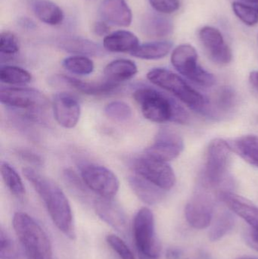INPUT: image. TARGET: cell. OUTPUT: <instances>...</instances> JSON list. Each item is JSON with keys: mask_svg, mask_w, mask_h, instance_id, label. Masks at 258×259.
Listing matches in <instances>:
<instances>
[{"mask_svg": "<svg viewBox=\"0 0 258 259\" xmlns=\"http://www.w3.org/2000/svg\"><path fill=\"white\" fill-rule=\"evenodd\" d=\"M26 179L39 195L56 228L68 238H76L72 210L68 198L60 187L49 178L32 167L23 169Z\"/></svg>", "mask_w": 258, "mask_h": 259, "instance_id": "6da1fadb", "label": "cell"}, {"mask_svg": "<svg viewBox=\"0 0 258 259\" xmlns=\"http://www.w3.org/2000/svg\"><path fill=\"white\" fill-rule=\"evenodd\" d=\"M12 225L27 258L53 259L48 236L33 218L24 212H16Z\"/></svg>", "mask_w": 258, "mask_h": 259, "instance_id": "277c9868", "label": "cell"}, {"mask_svg": "<svg viewBox=\"0 0 258 259\" xmlns=\"http://www.w3.org/2000/svg\"><path fill=\"white\" fill-rule=\"evenodd\" d=\"M209 188L211 187L202 181L186 204L185 208L186 221L195 229L207 228L213 219L215 200L209 191Z\"/></svg>", "mask_w": 258, "mask_h": 259, "instance_id": "8fae6325", "label": "cell"}, {"mask_svg": "<svg viewBox=\"0 0 258 259\" xmlns=\"http://www.w3.org/2000/svg\"><path fill=\"white\" fill-rule=\"evenodd\" d=\"M80 170L86 187L100 197L113 199L119 191V180L108 167L94 163H85L82 164Z\"/></svg>", "mask_w": 258, "mask_h": 259, "instance_id": "ba28073f", "label": "cell"}, {"mask_svg": "<svg viewBox=\"0 0 258 259\" xmlns=\"http://www.w3.org/2000/svg\"><path fill=\"white\" fill-rule=\"evenodd\" d=\"M0 169L2 178L9 191L15 197L22 200L25 196V187L18 172L10 164L6 161H2Z\"/></svg>", "mask_w": 258, "mask_h": 259, "instance_id": "4316f807", "label": "cell"}, {"mask_svg": "<svg viewBox=\"0 0 258 259\" xmlns=\"http://www.w3.org/2000/svg\"><path fill=\"white\" fill-rule=\"evenodd\" d=\"M239 259H258V258H251V257H243V258H240Z\"/></svg>", "mask_w": 258, "mask_h": 259, "instance_id": "bcb514c9", "label": "cell"}, {"mask_svg": "<svg viewBox=\"0 0 258 259\" xmlns=\"http://www.w3.org/2000/svg\"><path fill=\"white\" fill-rule=\"evenodd\" d=\"M106 241L110 247L118 254L120 258L135 259L134 255L130 248L118 236L115 234H109L106 237Z\"/></svg>", "mask_w": 258, "mask_h": 259, "instance_id": "836d02e7", "label": "cell"}, {"mask_svg": "<svg viewBox=\"0 0 258 259\" xmlns=\"http://www.w3.org/2000/svg\"><path fill=\"white\" fill-rule=\"evenodd\" d=\"M16 153L21 159L33 165L40 166L43 163L41 156L29 149H18Z\"/></svg>", "mask_w": 258, "mask_h": 259, "instance_id": "f35d334b", "label": "cell"}, {"mask_svg": "<svg viewBox=\"0 0 258 259\" xmlns=\"http://www.w3.org/2000/svg\"><path fill=\"white\" fill-rule=\"evenodd\" d=\"M173 47L170 41H156L139 45L130 54L138 59L158 60L168 56Z\"/></svg>", "mask_w": 258, "mask_h": 259, "instance_id": "d4e9b609", "label": "cell"}, {"mask_svg": "<svg viewBox=\"0 0 258 259\" xmlns=\"http://www.w3.org/2000/svg\"><path fill=\"white\" fill-rule=\"evenodd\" d=\"M139 44L136 34L128 30H117L105 36L103 47L111 53H130L134 51Z\"/></svg>", "mask_w": 258, "mask_h": 259, "instance_id": "ffe728a7", "label": "cell"}, {"mask_svg": "<svg viewBox=\"0 0 258 259\" xmlns=\"http://www.w3.org/2000/svg\"><path fill=\"white\" fill-rule=\"evenodd\" d=\"M139 259H154L149 258V257L146 256V255H142V254H139Z\"/></svg>", "mask_w": 258, "mask_h": 259, "instance_id": "f6af8a7d", "label": "cell"}, {"mask_svg": "<svg viewBox=\"0 0 258 259\" xmlns=\"http://www.w3.org/2000/svg\"><path fill=\"white\" fill-rule=\"evenodd\" d=\"M257 39H258V36H257Z\"/></svg>", "mask_w": 258, "mask_h": 259, "instance_id": "7dc6e473", "label": "cell"}, {"mask_svg": "<svg viewBox=\"0 0 258 259\" xmlns=\"http://www.w3.org/2000/svg\"><path fill=\"white\" fill-rule=\"evenodd\" d=\"M183 252L180 249L170 248L166 252V259H180Z\"/></svg>", "mask_w": 258, "mask_h": 259, "instance_id": "b9f144b4", "label": "cell"}, {"mask_svg": "<svg viewBox=\"0 0 258 259\" xmlns=\"http://www.w3.org/2000/svg\"><path fill=\"white\" fill-rule=\"evenodd\" d=\"M53 109L58 124L65 128H74L80 120V104L74 96L68 93H59L55 96Z\"/></svg>", "mask_w": 258, "mask_h": 259, "instance_id": "9a60e30c", "label": "cell"}, {"mask_svg": "<svg viewBox=\"0 0 258 259\" xmlns=\"http://www.w3.org/2000/svg\"><path fill=\"white\" fill-rule=\"evenodd\" d=\"M234 225V219L230 213L224 211L221 213L212 225L209 232L211 241H218L231 231Z\"/></svg>", "mask_w": 258, "mask_h": 259, "instance_id": "f546056e", "label": "cell"}, {"mask_svg": "<svg viewBox=\"0 0 258 259\" xmlns=\"http://www.w3.org/2000/svg\"><path fill=\"white\" fill-rule=\"evenodd\" d=\"M133 232L138 253L159 259L162 246L156 234L154 214L149 208L143 207L136 213Z\"/></svg>", "mask_w": 258, "mask_h": 259, "instance_id": "8992f818", "label": "cell"}, {"mask_svg": "<svg viewBox=\"0 0 258 259\" xmlns=\"http://www.w3.org/2000/svg\"><path fill=\"white\" fill-rule=\"evenodd\" d=\"M105 114L111 119L127 121L131 118L133 111L127 103L123 101H113L105 107Z\"/></svg>", "mask_w": 258, "mask_h": 259, "instance_id": "4dcf8cb0", "label": "cell"}, {"mask_svg": "<svg viewBox=\"0 0 258 259\" xmlns=\"http://www.w3.org/2000/svg\"><path fill=\"white\" fill-rule=\"evenodd\" d=\"M133 98L140 106L143 116L152 122L184 124L189 120L186 111L175 100L154 88H139L133 93Z\"/></svg>", "mask_w": 258, "mask_h": 259, "instance_id": "7a4b0ae2", "label": "cell"}, {"mask_svg": "<svg viewBox=\"0 0 258 259\" xmlns=\"http://www.w3.org/2000/svg\"><path fill=\"white\" fill-rule=\"evenodd\" d=\"M128 183L135 195L148 205H156L165 198V190L138 175L129 177Z\"/></svg>", "mask_w": 258, "mask_h": 259, "instance_id": "d6986e66", "label": "cell"}, {"mask_svg": "<svg viewBox=\"0 0 258 259\" xmlns=\"http://www.w3.org/2000/svg\"><path fill=\"white\" fill-rule=\"evenodd\" d=\"M241 1H242V3L255 8L258 10V0H241Z\"/></svg>", "mask_w": 258, "mask_h": 259, "instance_id": "ee69618b", "label": "cell"}, {"mask_svg": "<svg viewBox=\"0 0 258 259\" xmlns=\"http://www.w3.org/2000/svg\"><path fill=\"white\" fill-rule=\"evenodd\" d=\"M245 239L247 244L258 251V231L252 228H248L245 233Z\"/></svg>", "mask_w": 258, "mask_h": 259, "instance_id": "ab89813d", "label": "cell"}, {"mask_svg": "<svg viewBox=\"0 0 258 259\" xmlns=\"http://www.w3.org/2000/svg\"><path fill=\"white\" fill-rule=\"evenodd\" d=\"M31 80V74L20 67L4 65L0 68V80L6 84H26Z\"/></svg>", "mask_w": 258, "mask_h": 259, "instance_id": "83f0119b", "label": "cell"}, {"mask_svg": "<svg viewBox=\"0 0 258 259\" xmlns=\"http://www.w3.org/2000/svg\"><path fill=\"white\" fill-rule=\"evenodd\" d=\"M156 12L161 14H172L180 9V0H148Z\"/></svg>", "mask_w": 258, "mask_h": 259, "instance_id": "e575fe53", "label": "cell"}, {"mask_svg": "<svg viewBox=\"0 0 258 259\" xmlns=\"http://www.w3.org/2000/svg\"><path fill=\"white\" fill-rule=\"evenodd\" d=\"M16 252L12 240L3 229L0 233V259H15Z\"/></svg>", "mask_w": 258, "mask_h": 259, "instance_id": "d590c367", "label": "cell"}, {"mask_svg": "<svg viewBox=\"0 0 258 259\" xmlns=\"http://www.w3.org/2000/svg\"><path fill=\"white\" fill-rule=\"evenodd\" d=\"M33 10L39 21L48 25H59L63 21V11L49 0H36L33 3Z\"/></svg>", "mask_w": 258, "mask_h": 259, "instance_id": "cb8c5ba5", "label": "cell"}, {"mask_svg": "<svg viewBox=\"0 0 258 259\" xmlns=\"http://www.w3.org/2000/svg\"><path fill=\"white\" fill-rule=\"evenodd\" d=\"M63 178L65 183L71 190L79 193H86V190L85 189L86 184H84L83 180L80 179L75 172L73 171L71 169H65L63 172Z\"/></svg>", "mask_w": 258, "mask_h": 259, "instance_id": "74e56055", "label": "cell"}, {"mask_svg": "<svg viewBox=\"0 0 258 259\" xmlns=\"http://www.w3.org/2000/svg\"><path fill=\"white\" fill-rule=\"evenodd\" d=\"M2 104L25 112L40 113L48 107L49 102L42 93L33 88H2L0 91Z\"/></svg>", "mask_w": 258, "mask_h": 259, "instance_id": "9c48e42d", "label": "cell"}, {"mask_svg": "<svg viewBox=\"0 0 258 259\" xmlns=\"http://www.w3.org/2000/svg\"><path fill=\"white\" fill-rule=\"evenodd\" d=\"M232 146L221 138L214 139L208 146L203 182L210 187L225 179L230 165Z\"/></svg>", "mask_w": 258, "mask_h": 259, "instance_id": "52a82bcc", "label": "cell"}, {"mask_svg": "<svg viewBox=\"0 0 258 259\" xmlns=\"http://www.w3.org/2000/svg\"><path fill=\"white\" fill-rule=\"evenodd\" d=\"M65 69L77 75H88L94 71V63L85 56H73L66 58L62 62Z\"/></svg>", "mask_w": 258, "mask_h": 259, "instance_id": "f1b7e54d", "label": "cell"}, {"mask_svg": "<svg viewBox=\"0 0 258 259\" xmlns=\"http://www.w3.org/2000/svg\"><path fill=\"white\" fill-rule=\"evenodd\" d=\"M99 14L106 22L118 27H129L133 21V13L125 0H104Z\"/></svg>", "mask_w": 258, "mask_h": 259, "instance_id": "ac0fdd59", "label": "cell"}, {"mask_svg": "<svg viewBox=\"0 0 258 259\" xmlns=\"http://www.w3.org/2000/svg\"><path fill=\"white\" fill-rule=\"evenodd\" d=\"M174 29L172 21L159 14H148L142 23V30L145 34L152 37H164L171 34Z\"/></svg>", "mask_w": 258, "mask_h": 259, "instance_id": "603a6c76", "label": "cell"}, {"mask_svg": "<svg viewBox=\"0 0 258 259\" xmlns=\"http://www.w3.org/2000/svg\"><path fill=\"white\" fill-rule=\"evenodd\" d=\"M59 48L68 53L78 54V56H102V48L93 41L78 36H68L58 41Z\"/></svg>", "mask_w": 258, "mask_h": 259, "instance_id": "44dd1931", "label": "cell"}, {"mask_svg": "<svg viewBox=\"0 0 258 259\" xmlns=\"http://www.w3.org/2000/svg\"><path fill=\"white\" fill-rule=\"evenodd\" d=\"M53 86L63 87L89 96L108 95L116 91L120 83L106 80L99 83L85 82L66 75H55L49 79Z\"/></svg>", "mask_w": 258, "mask_h": 259, "instance_id": "5bb4252c", "label": "cell"}, {"mask_svg": "<svg viewBox=\"0 0 258 259\" xmlns=\"http://www.w3.org/2000/svg\"><path fill=\"white\" fill-rule=\"evenodd\" d=\"M235 152L245 161L258 167V136H242L234 140Z\"/></svg>", "mask_w": 258, "mask_h": 259, "instance_id": "484cf974", "label": "cell"}, {"mask_svg": "<svg viewBox=\"0 0 258 259\" xmlns=\"http://www.w3.org/2000/svg\"><path fill=\"white\" fill-rule=\"evenodd\" d=\"M92 30H93L94 33L98 35V36H106L109 34L110 27L105 21H98V22L94 24L93 27H92Z\"/></svg>", "mask_w": 258, "mask_h": 259, "instance_id": "60d3db41", "label": "cell"}, {"mask_svg": "<svg viewBox=\"0 0 258 259\" xmlns=\"http://www.w3.org/2000/svg\"><path fill=\"white\" fill-rule=\"evenodd\" d=\"M130 167L138 176L168 191L176 184V176L172 167L167 162L146 155L137 157L131 161Z\"/></svg>", "mask_w": 258, "mask_h": 259, "instance_id": "30bf717a", "label": "cell"}, {"mask_svg": "<svg viewBox=\"0 0 258 259\" xmlns=\"http://www.w3.org/2000/svg\"><path fill=\"white\" fill-rule=\"evenodd\" d=\"M236 101V95L230 88H224L220 91L217 99V105L220 109L228 111L233 107Z\"/></svg>", "mask_w": 258, "mask_h": 259, "instance_id": "8d00e7d4", "label": "cell"}, {"mask_svg": "<svg viewBox=\"0 0 258 259\" xmlns=\"http://www.w3.org/2000/svg\"><path fill=\"white\" fill-rule=\"evenodd\" d=\"M94 208L97 215L116 231H125L127 217L121 207L113 199L98 198L94 202Z\"/></svg>", "mask_w": 258, "mask_h": 259, "instance_id": "e0dca14e", "label": "cell"}, {"mask_svg": "<svg viewBox=\"0 0 258 259\" xmlns=\"http://www.w3.org/2000/svg\"><path fill=\"white\" fill-rule=\"evenodd\" d=\"M235 15L248 26H254L258 23V10L255 8L242 2H233L232 4Z\"/></svg>", "mask_w": 258, "mask_h": 259, "instance_id": "1f68e13d", "label": "cell"}, {"mask_svg": "<svg viewBox=\"0 0 258 259\" xmlns=\"http://www.w3.org/2000/svg\"><path fill=\"white\" fill-rule=\"evenodd\" d=\"M220 199L235 214L245 221L251 228L258 231V207L248 199L230 191L220 193Z\"/></svg>", "mask_w": 258, "mask_h": 259, "instance_id": "2e32d148", "label": "cell"}, {"mask_svg": "<svg viewBox=\"0 0 258 259\" xmlns=\"http://www.w3.org/2000/svg\"><path fill=\"white\" fill-rule=\"evenodd\" d=\"M19 42L15 35L9 31L2 32L0 34V53L2 55L12 56L19 51Z\"/></svg>", "mask_w": 258, "mask_h": 259, "instance_id": "d6a6232c", "label": "cell"}, {"mask_svg": "<svg viewBox=\"0 0 258 259\" xmlns=\"http://www.w3.org/2000/svg\"><path fill=\"white\" fill-rule=\"evenodd\" d=\"M138 72L137 66L129 59H116L106 65L104 69L106 80L121 83L133 78Z\"/></svg>", "mask_w": 258, "mask_h": 259, "instance_id": "7402d4cb", "label": "cell"}, {"mask_svg": "<svg viewBox=\"0 0 258 259\" xmlns=\"http://www.w3.org/2000/svg\"><path fill=\"white\" fill-rule=\"evenodd\" d=\"M198 36L211 60L221 65H228L231 62V49L226 44L218 29L212 26H204L198 32Z\"/></svg>", "mask_w": 258, "mask_h": 259, "instance_id": "4fadbf2b", "label": "cell"}, {"mask_svg": "<svg viewBox=\"0 0 258 259\" xmlns=\"http://www.w3.org/2000/svg\"><path fill=\"white\" fill-rule=\"evenodd\" d=\"M147 78L153 84L175 96L193 110L203 114L209 113L210 105L207 99L178 74L166 68H156L148 71Z\"/></svg>", "mask_w": 258, "mask_h": 259, "instance_id": "3957f363", "label": "cell"}, {"mask_svg": "<svg viewBox=\"0 0 258 259\" xmlns=\"http://www.w3.org/2000/svg\"><path fill=\"white\" fill-rule=\"evenodd\" d=\"M249 81L251 86L258 92V71H253L250 73Z\"/></svg>", "mask_w": 258, "mask_h": 259, "instance_id": "7bdbcfd3", "label": "cell"}, {"mask_svg": "<svg viewBox=\"0 0 258 259\" xmlns=\"http://www.w3.org/2000/svg\"><path fill=\"white\" fill-rule=\"evenodd\" d=\"M171 63L182 75L200 86L211 88L216 83L214 74L198 65V53L189 44H182L174 49Z\"/></svg>", "mask_w": 258, "mask_h": 259, "instance_id": "5b68a950", "label": "cell"}, {"mask_svg": "<svg viewBox=\"0 0 258 259\" xmlns=\"http://www.w3.org/2000/svg\"><path fill=\"white\" fill-rule=\"evenodd\" d=\"M184 149L183 138L173 130H159L154 142L145 149L144 155L159 161L168 162L177 158Z\"/></svg>", "mask_w": 258, "mask_h": 259, "instance_id": "7c38bea8", "label": "cell"}]
</instances>
